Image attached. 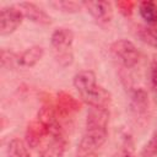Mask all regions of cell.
<instances>
[{"instance_id":"obj_1","label":"cell","mask_w":157,"mask_h":157,"mask_svg":"<svg viewBox=\"0 0 157 157\" xmlns=\"http://www.w3.org/2000/svg\"><path fill=\"white\" fill-rule=\"evenodd\" d=\"M72 43H74V32L70 28L60 27L54 29L50 36V44L54 50V55L60 66L66 67L72 64L74 53H72Z\"/></svg>"},{"instance_id":"obj_2","label":"cell","mask_w":157,"mask_h":157,"mask_svg":"<svg viewBox=\"0 0 157 157\" xmlns=\"http://www.w3.org/2000/svg\"><path fill=\"white\" fill-rule=\"evenodd\" d=\"M110 54L125 69H131L140 61V52L128 39H118L110 44Z\"/></svg>"},{"instance_id":"obj_3","label":"cell","mask_w":157,"mask_h":157,"mask_svg":"<svg viewBox=\"0 0 157 157\" xmlns=\"http://www.w3.org/2000/svg\"><path fill=\"white\" fill-rule=\"evenodd\" d=\"M23 17L18 6H4L0 10V34L5 37L13 33L22 23Z\"/></svg>"},{"instance_id":"obj_4","label":"cell","mask_w":157,"mask_h":157,"mask_svg":"<svg viewBox=\"0 0 157 157\" xmlns=\"http://www.w3.org/2000/svg\"><path fill=\"white\" fill-rule=\"evenodd\" d=\"M83 7L99 25H107L113 18V5L109 1H104V0L83 1Z\"/></svg>"},{"instance_id":"obj_5","label":"cell","mask_w":157,"mask_h":157,"mask_svg":"<svg viewBox=\"0 0 157 157\" xmlns=\"http://www.w3.org/2000/svg\"><path fill=\"white\" fill-rule=\"evenodd\" d=\"M81 99L88 104L91 108H103V109H108V107L112 103V94L109 91H107L105 88H103L99 85H96L93 88H91L90 91L80 94Z\"/></svg>"},{"instance_id":"obj_6","label":"cell","mask_w":157,"mask_h":157,"mask_svg":"<svg viewBox=\"0 0 157 157\" xmlns=\"http://www.w3.org/2000/svg\"><path fill=\"white\" fill-rule=\"evenodd\" d=\"M48 135H52L50 129L37 118L27 125V129L25 132V140L27 146L37 147L43 141V139L47 137Z\"/></svg>"},{"instance_id":"obj_7","label":"cell","mask_w":157,"mask_h":157,"mask_svg":"<svg viewBox=\"0 0 157 157\" xmlns=\"http://www.w3.org/2000/svg\"><path fill=\"white\" fill-rule=\"evenodd\" d=\"M18 9L22 11L25 17H27L29 21H32L37 25L47 26V25L52 23V17L34 2L22 1L18 4Z\"/></svg>"},{"instance_id":"obj_8","label":"cell","mask_w":157,"mask_h":157,"mask_svg":"<svg viewBox=\"0 0 157 157\" xmlns=\"http://www.w3.org/2000/svg\"><path fill=\"white\" fill-rule=\"evenodd\" d=\"M80 102L74 98L71 94L60 91L56 96V103H55V109L58 112L59 117H69L76 112L80 110Z\"/></svg>"},{"instance_id":"obj_9","label":"cell","mask_w":157,"mask_h":157,"mask_svg":"<svg viewBox=\"0 0 157 157\" xmlns=\"http://www.w3.org/2000/svg\"><path fill=\"white\" fill-rule=\"evenodd\" d=\"M66 139L64 135H54L49 144L40 151L38 157H64L66 152Z\"/></svg>"},{"instance_id":"obj_10","label":"cell","mask_w":157,"mask_h":157,"mask_svg":"<svg viewBox=\"0 0 157 157\" xmlns=\"http://www.w3.org/2000/svg\"><path fill=\"white\" fill-rule=\"evenodd\" d=\"M74 87L76 88V91L78 92V94H82L87 91H90L91 88H93L97 83V78L93 71L91 70H81L78 71L72 80Z\"/></svg>"},{"instance_id":"obj_11","label":"cell","mask_w":157,"mask_h":157,"mask_svg":"<svg viewBox=\"0 0 157 157\" xmlns=\"http://www.w3.org/2000/svg\"><path fill=\"white\" fill-rule=\"evenodd\" d=\"M43 55H44V49L42 47L32 45L20 54L17 63L23 67H32L43 58Z\"/></svg>"},{"instance_id":"obj_12","label":"cell","mask_w":157,"mask_h":157,"mask_svg":"<svg viewBox=\"0 0 157 157\" xmlns=\"http://www.w3.org/2000/svg\"><path fill=\"white\" fill-rule=\"evenodd\" d=\"M139 12L141 17L150 25H157V4L153 1H142L139 4Z\"/></svg>"},{"instance_id":"obj_13","label":"cell","mask_w":157,"mask_h":157,"mask_svg":"<svg viewBox=\"0 0 157 157\" xmlns=\"http://www.w3.org/2000/svg\"><path fill=\"white\" fill-rule=\"evenodd\" d=\"M7 157H31L27 144L20 139H12L7 146Z\"/></svg>"},{"instance_id":"obj_14","label":"cell","mask_w":157,"mask_h":157,"mask_svg":"<svg viewBox=\"0 0 157 157\" xmlns=\"http://www.w3.org/2000/svg\"><path fill=\"white\" fill-rule=\"evenodd\" d=\"M52 5H54L56 9H59L63 12H67V13H76L81 10V7H83V1H67V0H59V1H54L52 2Z\"/></svg>"},{"instance_id":"obj_15","label":"cell","mask_w":157,"mask_h":157,"mask_svg":"<svg viewBox=\"0 0 157 157\" xmlns=\"http://www.w3.org/2000/svg\"><path fill=\"white\" fill-rule=\"evenodd\" d=\"M148 99L147 94L144 90H136L132 93V107L137 110V113H142L147 109Z\"/></svg>"},{"instance_id":"obj_16","label":"cell","mask_w":157,"mask_h":157,"mask_svg":"<svg viewBox=\"0 0 157 157\" xmlns=\"http://www.w3.org/2000/svg\"><path fill=\"white\" fill-rule=\"evenodd\" d=\"M121 157H136L134 142L130 135H124L123 145H121Z\"/></svg>"},{"instance_id":"obj_17","label":"cell","mask_w":157,"mask_h":157,"mask_svg":"<svg viewBox=\"0 0 157 157\" xmlns=\"http://www.w3.org/2000/svg\"><path fill=\"white\" fill-rule=\"evenodd\" d=\"M141 37L145 42H147L151 45L157 48V25L148 27V28H145L141 32Z\"/></svg>"},{"instance_id":"obj_18","label":"cell","mask_w":157,"mask_h":157,"mask_svg":"<svg viewBox=\"0 0 157 157\" xmlns=\"http://www.w3.org/2000/svg\"><path fill=\"white\" fill-rule=\"evenodd\" d=\"M155 156H157V131L142 150V157H155Z\"/></svg>"},{"instance_id":"obj_19","label":"cell","mask_w":157,"mask_h":157,"mask_svg":"<svg viewBox=\"0 0 157 157\" xmlns=\"http://www.w3.org/2000/svg\"><path fill=\"white\" fill-rule=\"evenodd\" d=\"M16 60H18V56H16L15 53H12L11 50H6V49L1 50L0 61H1L2 67H12Z\"/></svg>"},{"instance_id":"obj_20","label":"cell","mask_w":157,"mask_h":157,"mask_svg":"<svg viewBox=\"0 0 157 157\" xmlns=\"http://www.w3.org/2000/svg\"><path fill=\"white\" fill-rule=\"evenodd\" d=\"M117 7H118V10H119V12L120 13H123L124 16H131V13H132V11H134V7H135V2H132V1H118L117 4Z\"/></svg>"},{"instance_id":"obj_21","label":"cell","mask_w":157,"mask_h":157,"mask_svg":"<svg viewBox=\"0 0 157 157\" xmlns=\"http://www.w3.org/2000/svg\"><path fill=\"white\" fill-rule=\"evenodd\" d=\"M151 87L157 93V61H155L151 66Z\"/></svg>"},{"instance_id":"obj_22","label":"cell","mask_w":157,"mask_h":157,"mask_svg":"<svg viewBox=\"0 0 157 157\" xmlns=\"http://www.w3.org/2000/svg\"><path fill=\"white\" fill-rule=\"evenodd\" d=\"M76 157H96V155H77Z\"/></svg>"}]
</instances>
